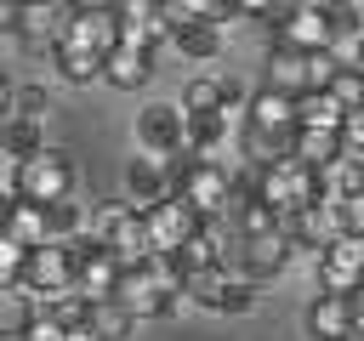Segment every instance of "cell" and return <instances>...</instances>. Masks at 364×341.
<instances>
[{
    "label": "cell",
    "instance_id": "obj_1",
    "mask_svg": "<svg viewBox=\"0 0 364 341\" xmlns=\"http://www.w3.org/2000/svg\"><path fill=\"white\" fill-rule=\"evenodd\" d=\"M182 284H188V273H182L176 256H148V261H136V267H119V290H114V301L142 324V318H165V313H176Z\"/></svg>",
    "mask_w": 364,
    "mask_h": 341
},
{
    "label": "cell",
    "instance_id": "obj_2",
    "mask_svg": "<svg viewBox=\"0 0 364 341\" xmlns=\"http://www.w3.org/2000/svg\"><path fill=\"white\" fill-rule=\"evenodd\" d=\"M165 170H171V193L176 199H188L205 222H216V216H228V199H233V170L222 165V159H199V153H171L165 159Z\"/></svg>",
    "mask_w": 364,
    "mask_h": 341
},
{
    "label": "cell",
    "instance_id": "obj_3",
    "mask_svg": "<svg viewBox=\"0 0 364 341\" xmlns=\"http://www.w3.org/2000/svg\"><path fill=\"white\" fill-rule=\"evenodd\" d=\"M250 176H256V199H262L267 210H279V216L307 210V205H324L318 170L301 165L296 153H284V159H273V165H250Z\"/></svg>",
    "mask_w": 364,
    "mask_h": 341
},
{
    "label": "cell",
    "instance_id": "obj_4",
    "mask_svg": "<svg viewBox=\"0 0 364 341\" xmlns=\"http://www.w3.org/2000/svg\"><path fill=\"white\" fill-rule=\"evenodd\" d=\"M341 17L330 0H313V6H290V11H273L267 28H273V45H290V51H330L336 34H341Z\"/></svg>",
    "mask_w": 364,
    "mask_h": 341
},
{
    "label": "cell",
    "instance_id": "obj_5",
    "mask_svg": "<svg viewBox=\"0 0 364 341\" xmlns=\"http://www.w3.org/2000/svg\"><path fill=\"white\" fill-rule=\"evenodd\" d=\"M74 159L63 153V148H40V153H28V159H17L11 165V193L17 199H28V205H57V199H68L74 193Z\"/></svg>",
    "mask_w": 364,
    "mask_h": 341
},
{
    "label": "cell",
    "instance_id": "obj_6",
    "mask_svg": "<svg viewBox=\"0 0 364 341\" xmlns=\"http://www.w3.org/2000/svg\"><path fill=\"white\" fill-rule=\"evenodd\" d=\"M91 233H97V244H102L108 256H119V267H136V261L154 256V250H148V222H142V210L125 205V199H108V205L91 216Z\"/></svg>",
    "mask_w": 364,
    "mask_h": 341
},
{
    "label": "cell",
    "instance_id": "obj_7",
    "mask_svg": "<svg viewBox=\"0 0 364 341\" xmlns=\"http://www.w3.org/2000/svg\"><path fill=\"white\" fill-rule=\"evenodd\" d=\"M68 256H74V296L85 307L91 301H114V290H119V256H108L91 227L68 239Z\"/></svg>",
    "mask_w": 364,
    "mask_h": 341
},
{
    "label": "cell",
    "instance_id": "obj_8",
    "mask_svg": "<svg viewBox=\"0 0 364 341\" xmlns=\"http://www.w3.org/2000/svg\"><path fill=\"white\" fill-rule=\"evenodd\" d=\"M182 296L193 301V307H205V313H250L256 307V284L245 278V273H233V267H210V273H188V284H182Z\"/></svg>",
    "mask_w": 364,
    "mask_h": 341
},
{
    "label": "cell",
    "instance_id": "obj_9",
    "mask_svg": "<svg viewBox=\"0 0 364 341\" xmlns=\"http://www.w3.org/2000/svg\"><path fill=\"white\" fill-rule=\"evenodd\" d=\"M142 222H148V250H154V256H176V250L205 227V216H199L188 199H176V193L159 199V205H148Z\"/></svg>",
    "mask_w": 364,
    "mask_h": 341
},
{
    "label": "cell",
    "instance_id": "obj_10",
    "mask_svg": "<svg viewBox=\"0 0 364 341\" xmlns=\"http://www.w3.org/2000/svg\"><path fill=\"white\" fill-rule=\"evenodd\" d=\"M290 256H296V244L273 227V233H250V239H233V256H228V267L233 273H245L250 284H267V278H279L284 267H290Z\"/></svg>",
    "mask_w": 364,
    "mask_h": 341
},
{
    "label": "cell",
    "instance_id": "obj_11",
    "mask_svg": "<svg viewBox=\"0 0 364 341\" xmlns=\"http://www.w3.org/2000/svg\"><path fill=\"white\" fill-rule=\"evenodd\" d=\"M23 290H28L34 301H51V296L74 290V256H68V244H57V239H46V244H28Z\"/></svg>",
    "mask_w": 364,
    "mask_h": 341
},
{
    "label": "cell",
    "instance_id": "obj_12",
    "mask_svg": "<svg viewBox=\"0 0 364 341\" xmlns=\"http://www.w3.org/2000/svg\"><path fill=\"white\" fill-rule=\"evenodd\" d=\"M136 142H142V153H159V159L182 153L188 148V114H182V102H148L136 114Z\"/></svg>",
    "mask_w": 364,
    "mask_h": 341
},
{
    "label": "cell",
    "instance_id": "obj_13",
    "mask_svg": "<svg viewBox=\"0 0 364 341\" xmlns=\"http://www.w3.org/2000/svg\"><path fill=\"white\" fill-rule=\"evenodd\" d=\"M318 290H336V296L364 290V239L336 233V239L318 250Z\"/></svg>",
    "mask_w": 364,
    "mask_h": 341
},
{
    "label": "cell",
    "instance_id": "obj_14",
    "mask_svg": "<svg viewBox=\"0 0 364 341\" xmlns=\"http://www.w3.org/2000/svg\"><path fill=\"white\" fill-rule=\"evenodd\" d=\"M279 233L296 244V250H324L336 233H341V216H336V205H307V210H290V216H279Z\"/></svg>",
    "mask_w": 364,
    "mask_h": 341
},
{
    "label": "cell",
    "instance_id": "obj_15",
    "mask_svg": "<svg viewBox=\"0 0 364 341\" xmlns=\"http://www.w3.org/2000/svg\"><path fill=\"white\" fill-rule=\"evenodd\" d=\"M102 80H108L114 91H142V85L154 80V45H136V40L119 34V45L102 57Z\"/></svg>",
    "mask_w": 364,
    "mask_h": 341
},
{
    "label": "cell",
    "instance_id": "obj_16",
    "mask_svg": "<svg viewBox=\"0 0 364 341\" xmlns=\"http://www.w3.org/2000/svg\"><path fill=\"white\" fill-rule=\"evenodd\" d=\"M159 199H171V170H165L159 153H136V159L125 165V205L148 210V205H159Z\"/></svg>",
    "mask_w": 364,
    "mask_h": 341
},
{
    "label": "cell",
    "instance_id": "obj_17",
    "mask_svg": "<svg viewBox=\"0 0 364 341\" xmlns=\"http://www.w3.org/2000/svg\"><path fill=\"white\" fill-rule=\"evenodd\" d=\"M307 335H313V341H347V335H353V296L318 290L313 307H307Z\"/></svg>",
    "mask_w": 364,
    "mask_h": 341
},
{
    "label": "cell",
    "instance_id": "obj_18",
    "mask_svg": "<svg viewBox=\"0 0 364 341\" xmlns=\"http://www.w3.org/2000/svg\"><path fill=\"white\" fill-rule=\"evenodd\" d=\"M171 51L188 57V63H216L222 57V28L205 23V17H182V23H171Z\"/></svg>",
    "mask_w": 364,
    "mask_h": 341
},
{
    "label": "cell",
    "instance_id": "obj_19",
    "mask_svg": "<svg viewBox=\"0 0 364 341\" xmlns=\"http://www.w3.org/2000/svg\"><path fill=\"white\" fill-rule=\"evenodd\" d=\"M313 51H290V45H273L267 51V80L262 85H273V91H284V97H301V91H313Z\"/></svg>",
    "mask_w": 364,
    "mask_h": 341
},
{
    "label": "cell",
    "instance_id": "obj_20",
    "mask_svg": "<svg viewBox=\"0 0 364 341\" xmlns=\"http://www.w3.org/2000/svg\"><path fill=\"white\" fill-rule=\"evenodd\" d=\"M245 125L290 136V131H296V97H284V91H273V85H256V91H250V119H245Z\"/></svg>",
    "mask_w": 364,
    "mask_h": 341
},
{
    "label": "cell",
    "instance_id": "obj_21",
    "mask_svg": "<svg viewBox=\"0 0 364 341\" xmlns=\"http://www.w3.org/2000/svg\"><path fill=\"white\" fill-rule=\"evenodd\" d=\"M40 148H46L40 119H28V114H17V108H11V114L0 119V159H11V165H17V159H28V153H40Z\"/></svg>",
    "mask_w": 364,
    "mask_h": 341
},
{
    "label": "cell",
    "instance_id": "obj_22",
    "mask_svg": "<svg viewBox=\"0 0 364 341\" xmlns=\"http://www.w3.org/2000/svg\"><path fill=\"white\" fill-rule=\"evenodd\" d=\"M290 153H296L301 165L324 170L330 159H341V131H324V125H296V136H290Z\"/></svg>",
    "mask_w": 364,
    "mask_h": 341
},
{
    "label": "cell",
    "instance_id": "obj_23",
    "mask_svg": "<svg viewBox=\"0 0 364 341\" xmlns=\"http://www.w3.org/2000/svg\"><path fill=\"white\" fill-rule=\"evenodd\" d=\"M318 182H324V205H341L347 193H358V188H364V159L341 148V159H330V165L318 170Z\"/></svg>",
    "mask_w": 364,
    "mask_h": 341
},
{
    "label": "cell",
    "instance_id": "obj_24",
    "mask_svg": "<svg viewBox=\"0 0 364 341\" xmlns=\"http://www.w3.org/2000/svg\"><path fill=\"white\" fill-rule=\"evenodd\" d=\"M34 313H40V301H34L23 284L0 290V341H23V330H28Z\"/></svg>",
    "mask_w": 364,
    "mask_h": 341
},
{
    "label": "cell",
    "instance_id": "obj_25",
    "mask_svg": "<svg viewBox=\"0 0 364 341\" xmlns=\"http://www.w3.org/2000/svg\"><path fill=\"white\" fill-rule=\"evenodd\" d=\"M51 63L68 85H97L102 80V57L97 51H80V45H51Z\"/></svg>",
    "mask_w": 364,
    "mask_h": 341
},
{
    "label": "cell",
    "instance_id": "obj_26",
    "mask_svg": "<svg viewBox=\"0 0 364 341\" xmlns=\"http://www.w3.org/2000/svg\"><path fill=\"white\" fill-rule=\"evenodd\" d=\"M222 97H228V74H193L176 102H182V114H216Z\"/></svg>",
    "mask_w": 364,
    "mask_h": 341
},
{
    "label": "cell",
    "instance_id": "obj_27",
    "mask_svg": "<svg viewBox=\"0 0 364 341\" xmlns=\"http://www.w3.org/2000/svg\"><path fill=\"white\" fill-rule=\"evenodd\" d=\"M228 136H233V131H228L222 108H216V114H188V153H199V159H216V148H222Z\"/></svg>",
    "mask_w": 364,
    "mask_h": 341
},
{
    "label": "cell",
    "instance_id": "obj_28",
    "mask_svg": "<svg viewBox=\"0 0 364 341\" xmlns=\"http://www.w3.org/2000/svg\"><path fill=\"white\" fill-rule=\"evenodd\" d=\"M347 108L330 97V91H301L296 97V125H324V131H341Z\"/></svg>",
    "mask_w": 364,
    "mask_h": 341
},
{
    "label": "cell",
    "instance_id": "obj_29",
    "mask_svg": "<svg viewBox=\"0 0 364 341\" xmlns=\"http://www.w3.org/2000/svg\"><path fill=\"white\" fill-rule=\"evenodd\" d=\"M91 227V216H85V205L68 193V199H57V205H46V239H57V244H68L74 233H85Z\"/></svg>",
    "mask_w": 364,
    "mask_h": 341
},
{
    "label": "cell",
    "instance_id": "obj_30",
    "mask_svg": "<svg viewBox=\"0 0 364 341\" xmlns=\"http://www.w3.org/2000/svg\"><path fill=\"white\" fill-rule=\"evenodd\" d=\"M85 318H91V330H97L102 341H131V330H136V318H131L119 301H91Z\"/></svg>",
    "mask_w": 364,
    "mask_h": 341
},
{
    "label": "cell",
    "instance_id": "obj_31",
    "mask_svg": "<svg viewBox=\"0 0 364 341\" xmlns=\"http://www.w3.org/2000/svg\"><path fill=\"white\" fill-rule=\"evenodd\" d=\"M11 239H17V244H46V205L17 199V210H11Z\"/></svg>",
    "mask_w": 364,
    "mask_h": 341
},
{
    "label": "cell",
    "instance_id": "obj_32",
    "mask_svg": "<svg viewBox=\"0 0 364 341\" xmlns=\"http://www.w3.org/2000/svg\"><path fill=\"white\" fill-rule=\"evenodd\" d=\"M330 97L353 114V108H364V68H336L330 74Z\"/></svg>",
    "mask_w": 364,
    "mask_h": 341
},
{
    "label": "cell",
    "instance_id": "obj_33",
    "mask_svg": "<svg viewBox=\"0 0 364 341\" xmlns=\"http://www.w3.org/2000/svg\"><path fill=\"white\" fill-rule=\"evenodd\" d=\"M23 267H28V244H17L11 233H0V290L23 284Z\"/></svg>",
    "mask_w": 364,
    "mask_h": 341
},
{
    "label": "cell",
    "instance_id": "obj_34",
    "mask_svg": "<svg viewBox=\"0 0 364 341\" xmlns=\"http://www.w3.org/2000/svg\"><path fill=\"white\" fill-rule=\"evenodd\" d=\"M11 108L28 114V119H46V114H51V91H46V85H17V91H11Z\"/></svg>",
    "mask_w": 364,
    "mask_h": 341
},
{
    "label": "cell",
    "instance_id": "obj_35",
    "mask_svg": "<svg viewBox=\"0 0 364 341\" xmlns=\"http://www.w3.org/2000/svg\"><path fill=\"white\" fill-rule=\"evenodd\" d=\"M23 341H68V324H63V318H51V313L40 307V313L28 318V330H23Z\"/></svg>",
    "mask_w": 364,
    "mask_h": 341
},
{
    "label": "cell",
    "instance_id": "obj_36",
    "mask_svg": "<svg viewBox=\"0 0 364 341\" xmlns=\"http://www.w3.org/2000/svg\"><path fill=\"white\" fill-rule=\"evenodd\" d=\"M336 216H341V233L364 239V188H358V193H347V199L336 205Z\"/></svg>",
    "mask_w": 364,
    "mask_h": 341
},
{
    "label": "cell",
    "instance_id": "obj_37",
    "mask_svg": "<svg viewBox=\"0 0 364 341\" xmlns=\"http://www.w3.org/2000/svg\"><path fill=\"white\" fill-rule=\"evenodd\" d=\"M341 148H347V153H358V159H364V108H353V114H347V119H341Z\"/></svg>",
    "mask_w": 364,
    "mask_h": 341
},
{
    "label": "cell",
    "instance_id": "obj_38",
    "mask_svg": "<svg viewBox=\"0 0 364 341\" xmlns=\"http://www.w3.org/2000/svg\"><path fill=\"white\" fill-rule=\"evenodd\" d=\"M273 11H290V6H279V0H239V17H250V23H267Z\"/></svg>",
    "mask_w": 364,
    "mask_h": 341
},
{
    "label": "cell",
    "instance_id": "obj_39",
    "mask_svg": "<svg viewBox=\"0 0 364 341\" xmlns=\"http://www.w3.org/2000/svg\"><path fill=\"white\" fill-rule=\"evenodd\" d=\"M17 23H23V6L17 0H0V34H17Z\"/></svg>",
    "mask_w": 364,
    "mask_h": 341
},
{
    "label": "cell",
    "instance_id": "obj_40",
    "mask_svg": "<svg viewBox=\"0 0 364 341\" xmlns=\"http://www.w3.org/2000/svg\"><path fill=\"white\" fill-rule=\"evenodd\" d=\"M11 210H17V193L0 188V233H11Z\"/></svg>",
    "mask_w": 364,
    "mask_h": 341
},
{
    "label": "cell",
    "instance_id": "obj_41",
    "mask_svg": "<svg viewBox=\"0 0 364 341\" xmlns=\"http://www.w3.org/2000/svg\"><path fill=\"white\" fill-rule=\"evenodd\" d=\"M63 11H114V0H63Z\"/></svg>",
    "mask_w": 364,
    "mask_h": 341
},
{
    "label": "cell",
    "instance_id": "obj_42",
    "mask_svg": "<svg viewBox=\"0 0 364 341\" xmlns=\"http://www.w3.org/2000/svg\"><path fill=\"white\" fill-rule=\"evenodd\" d=\"M68 341H102V335L91 330V318H80V324H68Z\"/></svg>",
    "mask_w": 364,
    "mask_h": 341
},
{
    "label": "cell",
    "instance_id": "obj_43",
    "mask_svg": "<svg viewBox=\"0 0 364 341\" xmlns=\"http://www.w3.org/2000/svg\"><path fill=\"white\" fill-rule=\"evenodd\" d=\"M11 91H17V85H11V80H6V74H0V119H6V114H11Z\"/></svg>",
    "mask_w": 364,
    "mask_h": 341
},
{
    "label": "cell",
    "instance_id": "obj_44",
    "mask_svg": "<svg viewBox=\"0 0 364 341\" xmlns=\"http://www.w3.org/2000/svg\"><path fill=\"white\" fill-rule=\"evenodd\" d=\"M330 6H336L341 17H364V0H330Z\"/></svg>",
    "mask_w": 364,
    "mask_h": 341
},
{
    "label": "cell",
    "instance_id": "obj_45",
    "mask_svg": "<svg viewBox=\"0 0 364 341\" xmlns=\"http://www.w3.org/2000/svg\"><path fill=\"white\" fill-rule=\"evenodd\" d=\"M353 341H364V324H358V330H353Z\"/></svg>",
    "mask_w": 364,
    "mask_h": 341
},
{
    "label": "cell",
    "instance_id": "obj_46",
    "mask_svg": "<svg viewBox=\"0 0 364 341\" xmlns=\"http://www.w3.org/2000/svg\"><path fill=\"white\" fill-rule=\"evenodd\" d=\"M347 341H353V335H347Z\"/></svg>",
    "mask_w": 364,
    "mask_h": 341
},
{
    "label": "cell",
    "instance_id": "obj_47",
    "mask_svg": "<svg viewBox=\"0 0 364 341\" xmlns=\"http://www.w3.org/2000/svg\"><path fill=\"white\" fill-rule=\"evenodd\" d=\"M17 6H23V0H17Z\"/></svg>",
    "mask_w": 364,
    "mask_h": 341
}]
</instances>
